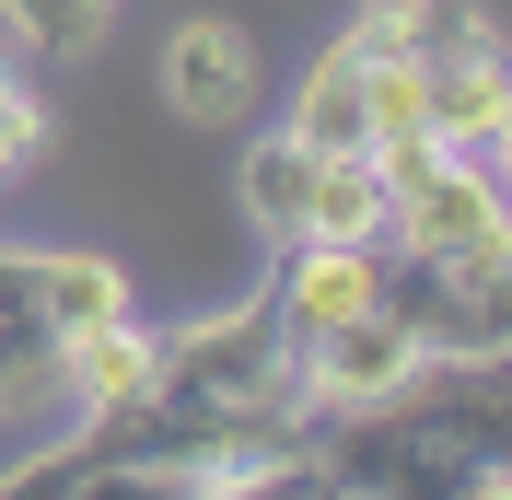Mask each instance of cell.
<instances>
[{"instance_id":"6da1fadb","label":"cell","mask_w":512,"mask_h":500,"mask_svg":"<svg viewBox=\"0 0 512 500\" xmlns=\"http://www.w3.org/2000/svg\"><path fill=\"white\" fill-rule=\"evenodd\" d=\"M303 431H315V396H303L280 303L256 280L245 303L163 326L152 384L128 407H94L82 442L35 454L0 489H210V500L222 489H303Z\"/></svg>"},{"instance_id":"7a4b0ae2","label":"cell","mask_w":512,"mask_h":500,"mask_svg":"<svg viewBox=\"0 0 512 500\" xmlns=\"http://www.w3.org/2000/svg\"><path fill=\"white\" fill-rule=\"evenodd\" d=\"M303 489H501V361L454 373L443 396L419 373L384 407H350L338 431H303Z\"/></svg>"},{"instance_id":"3957f363","label":"cell","mask_w":512,"mask_h":500,"mask_svg":"<svg viewBox=\"0 0 512 500\" xmlns=\"http://www.w3.org/2000/svg\"><path fill=\"white\" fill-rule=\"evenodd\" d=\"M384 314L419 338V361L431 373H489L512 349V268H443V256H408V245H384Z\"/></svg>"},{"instance_id":"277c9868","label":"cell","mask_w":512,"mask_h":500,"mask_svg":"<svg viewBox=\"0 0 512 500\" xmlns=\"http://www.w3.org/2000/svg\"><path fill=\"white\" fill-rule=\"evenodd\" d=\"M384 245L443 256V268H512V210H501V175H489V163L431 152L408 187H384Z\"/></svg>"},{"instance_id":"5b68a950","label":"cell","mask_w":512,"mask_h":500,"mask_svg":"<svg viewBox=\"0 0 512 500\" xmlns=\"http://www.w3.org/2000/svg\"><path fill=\"white\" fill-rule=\"evenodd\" d=\"M291 361H303V396H315V419H350V407H384L396 384H419L431 361H419V338L396 326V314H350V326H315V338H291Z\"/></svg>"},{"instance_id":"8992f818","label":"cell","mask_w":512,"mask_h":500,"mask_svg":"<svg viewBox=\"0 0 512 500\" xmlns=\"http://www.w3.org/2000/svg\"><path fill=\"white\" fill-rule=\"evenodd\" d=\"M419 128H431V152L501 175V140H512V70H501V47H431V59H419Z\"/></svg>"},{"instance_id":"52a82bcc","label":"cell","mask_w":512,"mask_h":500,"mask_svg":"<svg viewBox=\"0 0 512 500\" xmlns=\"http://www.w3.org/2000/svg\"><path fill=\"white\" fill-rule=\"evenodd\" d=\"M256 94H268V70H256V35L222 24V12H187V24L163 35V105L187 128H233L256 117Z\"/></svg>"},{"instance_id":"ba28073f","label":"cell","mask_w":512,"mask_h":500,"mask_svg":"<svg viewBox=\"0 0 512 500\" xmlns=\"http://www.w3.org/2000/svg\"><path fill=\"white\" fill-rule=\"evenodd\" d=\"M268 303H280L291 338H315V326H350V314L384 303V256L373 245H268Z\"/></svg>"},{"instance_id":"9c48e42d","label":"cell","mask_w":512,"mask_h":500,"mask_svg":"<svg viewBox=\"0 0 512 500\" xmlns=\"http://www.w3.org/2000/svg\"><path fill=\"white\" fill-rule=\"evenodd\" d=\"M59 396V326L35 303V245H0V419H35Z\"/></svg>"},{"instance_id":"30bf717a","label":"cell","mask_w":512,"mask_h":500,"mask_svg":"<svg viewBox=\"0 0 512 500\" xmlns=\"http://www.w3.org/2000/svg\"><path fill=\"white\" fill-rule=\"evenodd\" d=\"M152 338L163 326H140V314H105V326H82V338H59V396L94 419V407H128L140 384H152Z\"/></svg>"},{"instance_id":"8fae6325","label":"cell","mask_w":512,"mask_h":500,"mask_svg":"<svg viewBox=\"0 0 512 500\" xmlns=\"http://www.w3.org/2000/svg\"><path fill=\"white\" fill-rule=\"evenodd\" d=\"M291 140H315V152H361V47L350 35H326L315 59L291 70Z\"/></svg>"},{"instance_id":"7c38bea8","label":"cell","mask_w":512,"mask_h":500,"mask_svg":"<svg viewBox=\"0 0 512 500\" xmlns=\"http://www.w3.org/2000/svg\"><path fill=\"white\" fill-rule=\"evenodd\" d=\"M315 175H326V152H315V140H291V128H268V140L245 152V221L268 233V245H303Z\"/></svg>"},{"instance_id":"4fadbf2b","label":"cell","mask_w":512,"mask_h":500,"mask_svg":"<svg viewBox=\"0 0 512 500\" xmlns=\"http://www.w3.org/2000/svg\"><path fill=\"white\" fill-rule=\"evenodd\" d=\"M35 303H47L59 338H82V326L128 314V268L117 256H82V245H35Z\"/></svg>"},{"instance_id":"5bb4252c","label":"cell","mask_w":512,"mask_h":500,"mask_svg":"<svg viewBox=\"0 0 512 500\" xmlns=\"http://www.w3.org/2000/svg\"><path fill=\"white\" fill-rule=\"evenodd\" d=\"M373 233H384V175H373V152H326L315 210H303V245H373Z\"/></svg>"},{"instance_id":"9a60e30c","label":"cell","mask_w":512,"mask_h":500,"mask_svg":"<svg viewBox=\"0 0 512 500\" xmlns=\"http://www.w3.org/2000/svg\"><path fill=\"white\" fill-rule=\"evenodd\" d=\"M105 24H117V0H0V35L24 59H82V47H105Z\"/></svg>"},{"instance_id":"2e32d148","label":"cell","mask_w":512,"mask_h":500,"mask_svg":"<svg viewBox=\"0 0 512 500\" xmlns=\"http://www.w3.org/2000/svg\"><path fill=\"white\" fill-rule=\"evenodd\" d=\"M35 152H47V94H35V59L0 35V187L35 175Z\"/></svg>"}]
</instances>
